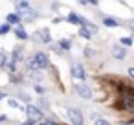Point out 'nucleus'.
Segmentation results:
<instances>
[{
	"mask_svg": "<svg viewBox=\"0 0 134 125\" xmlns=\"http://www.w3.org/2000/svg\"><path fill=\"white\" fill-rule=\"evenodd\" d=\"M119 107L125 108V110H132L134 112V90L129 88L127 85H121L119 86Z\"/></svg>",
	"mask_w": 134,
	"mask_h": 125,
	"instance_id": "nucleus-1",
	"label": "nucleus"
},
{
	"mask_svg": "<svg viewBox=\"0 0 134 125\" xmlns=\"http://www.w3.org/2000/svg\"><path fill=\"white\" fill-rule=\"evenodd\" d=\"M48 64H50V59H48V55L42 53V52L33 53L31 59L28 61V68H30V70H42V68H46Z\"/></svg>",
	"mask_w": 134,
	"mask_h": 125,
	"instance_id": "nucleus-2",
	"label": "nucleus"
},
{
	"mask_svg": "<svg viewBox=\"0 0 134 125\" xmlns=\"http://www.w3.org/2000/svg\"><path fill=\"white\" fill-rule=\"evenodd\" d=\"M26 114H28V119L30 121H39V119H42V112H41V108L39 107H35V105H28L26 107Z\"/></svg>",
	"mask_w": 134,
	"mask_h": 125,
	"instance_id": "nucleus-3",
	"label": "nucleus"
},
{
	"mask_svg": "<svg viewBox=\"0 0 134 125\" xmlns=\"http://www.w3.org/2000/svg\"><path fill=\"white\" fill-rule=\"evenodd\" d=\"M68 119L72 125H85L83 123V112L79 108H68Z\"/></svg>",
	"mask_w": 134,
	"mask_h": 125,
	"instance_id": "nucleus-4",
	"label": "nucleus"
},
{
	"mask_svg": "<svg viewBox=\"0 0 134 125\" xmlns=\"http://www.w3.org/2000/svg\"><path fill=\"white\" fill-rule=\"evenodd\" d=\"M33 39H35L37 42H42V44H50V42H52V35H50V31H48L46 28H41V30L33 35Z\"/></svg>",
	"mask_w": 134,
	"mask_h": 125,
	"instance_id": "nucleus-5",
	"label": "nucleus"
},
{
	"mask_svg": "<svg viewBox=\"0 0 134 125\" xmlns=\"http://www.w3.org/2000/svg\"><path fill=\"white\" fill-rule=\"evenodd\" d=\"M75 92H77L81 97H85V99H90V97L94 96L92 88H90L86 83H77V85H75Z\"/></svg>",
	"mask_w": 134,
	"mask_h": 125,
	"instance_id": "nucleus-6",
	"label": "nucleus"
},
{
	"mask_svg": "<svg viewBox=\"0 0 134 125\" xmlns=\"http://www.w3.org/2000/svg\"><path fill=\"white\" fill-rule=\"evenodd\" d=\"M72 75H74V79H86V72L79 63L72 64Z\"/></svg>",
	"mask_w": 134,
	"mask_h": 125,
	"instance_id": "nucleus-7",
	"label": "nucleus"
},
{
	"mask_svg": "<svg viewBox=\"0 0 134 125\" xmlns=\"http://www.w3.org/2000/svg\"><path fill=\"white\" fill-rule=\"evenodd\" d=\"M30 13H31V8H30L28 2H19L17 4V15L19 17H28Z\"/></svg>",
	"mask_w": 134,
	"mask_h": 125,
	"instance_id": "nucleus-8",
	"label": "nucleus"
},
{
	"mask_svg": "<svg viewBox=\"0 0 134 125\" xmlns=\"http://www.w3.org/2000/svg\"><path fill=\"white\" fill-rule=\"evenodd\" d=\"M112 55H114L116 59H125V57H127V50H125L123 46L116 44V46H112Z\"/></svg>",
	"mask_w": 134,
	"mask_h": 125,
	"instance_id": "nucleus-9",
	"label": "nucleus"
},
{
	"mask_svg": "<svg viewBox=\"0 0 134 125\" xmlns=\"http://www.w3.org/2000/svg\"><path fill=\"white\" fill-rule=\"evenodd\" d=\"M103 24H105V26H108V28H116V26H119V20L110 19V17H103Z\"/></svg>",
	"mask_w": 134,
	"mask_h": 125,
	"instance_id": "nucleus-10",
	"label": "nucleus"
},
{
	"mask_svg": "<svg viewBox=\"0 0 134 125\" xmlns=\"http://www.w3.org/2000/svg\"><path fill=\"white\" fill-rule=\"evenodd\" d=\"M15 35H17L20 41H26V39H28V33H26V30H24L22 26H17V28H15Z\"/></svg>",
	"mask_w": 134,
	"mask_h": 125,
	"instance_id": "nucleus-11",
	"label": "nucleus"
},
{
	"mask_svg": "<svg viewBox=\"0 0 134 125\" xmlns=\"http://www.w3.org/2000/svg\"><path fill=\"white\" fill-rule=\"evenodd\" d=\"M20 22V17L17 13H9L8 15V24H19Z\"/></svg>",
	"mask_w": 134,
	"mask_h": 125,
	"instance_id": "nucleus-12",
	"label": "nucleus"
},
{
	"mask_svg": "<svg viewBox=\"0 0 134 125\" xmlns=\"http://www.w3.org/2000/svg\"><path fill=\"white\" fill-rule=\"evenodd\" d=\"M81 19H83V17H79V15H75V13H70V15H68V20H70L72 24H79V26H81Z\"/></svg>",
	"mask_w": 134,
	"mask_h": 125,
	"instance_id": "nucleus-13",
	"label": "nucleus"
},
{
	"mask_svg": "<svg viewBox=\"0 0 134 125\" xmlns=\"http://www.w3.org/2000/svg\"><path fill=\"white\" fill-rule=\"evenodd\" d=\"M59 48H63V50H70V48H72V42H70L68 39H61V41H59Z\"/></svg>",
	"mask_w": 134,
	"mask_h": 125,
	"instance_id": "nucleus-14",
	"label": "nucleus"
},
{
	"mask_svg": "<svg viewBox=\"0 0 134 125\" xmlns=\"http://www.w3.org/2000/svg\"><path fill=\"white\" fill-rule=\"evenodd\" d=\"M119 42H121L123 46H132L134 39H132V37H121V39H119Z\"/></svg>",
	"mask_w": 134,
	"mask_h": 125,
	"instance_id": "nucleus-15",
	"label": "nucleus"
},
{
	"mask_svg": "<svg viewBox=\"0 0 134 125\" xmlns=\"http://www.w3.org/2000/svg\"><path fill=\"white\" fill-rule=\"evenodd\" d=\"M8 103H9V107H13V108H17V110H20V108H22V105H20L17 99H9Z\"/></svg>",
	"mask_w": 134,
	"mask_h": 125,
	"instance_id": "nucleus-16",
	"label": "nucleus"
},
{
	"mask_svg": "<svg viewBox=\"0 0 134 125\" xmlns=\"http://www.w3.org/2000/svg\"><path fill=\"white\" fill-rule=\"evenodd\" d=\"M9 30H11V26H9L8 22H6V24H2V26H0V35H6Z\"/></svg>",
	"mask_w": 134,
	"mask_h": 125,
	"instance_id": "nucleus-17",
	"label": "nucleus"
},
{
	"mask_svg": "<svg viewBox=\"0 0 134 125\" xmlns=\"http://www.w3.org/2000/svg\"><path fill=\"white\" fill-rule=\"evenodd\" d=\"M79 35H81V37H85V39H90V35H92V33H90L86 28H81V30H79Z\"/></svg>",
	"mask_w": 134,
	"mask_h": 125,
	"instance_id": "nucleus-18",
	"label": "nucleus"
},
{
	"mask_svg": "<svg viewBox=\"0 0 134 125\" xmlns=\"http://www.w3.org/2000/svg\"><path fill=\"white\" fill-rule=\"evenodd\" d=\"M6 61H8V55H6L4 52H0V68L6 64Z\"/></svg>",
	"mask_w": 134,
	"mask_h": 125,
	"instance_id": "nucleus-19",
	"label": "nucleus"
},
{
	"mask_svg": "<svg viewBox=\"0 0 134 125\" xmlns=\"http://www.w3.org/2000/svg\"><path fill=\"white\" fill-rule=\"evenodd\" d=\"M94 125H108V121H107L105 118H96V121H94Z\"/></svg>",
	"mask_w": 134,
	"mask_h": 125,
	"instance_id": "nucleus-20",
	"label": "nucleus"
},
{
	"mask_svg": "<svg viewBox=\"0 0 134 125\" xmlns=\"http://www.w3.org/2000/svg\"><path fill=\"white\" fill-rule=\"evenodd\" d=\"M85 55H86V57L90 59V57L94 55V50H90V48H85Z\"/></svg>",
	"mask_w": 134,
	"mask_h": 125,
	"instance_id": "nucleus-21",
	"label": "nucleus"
},
{
	"mask_svg": "<svg viewBox=\"0 0 134 125\" xmlns=\"http://www.w3.org/2000/svg\"><path fill=\"white\" fill-rule=\"evenodd\" d=\"M39 101H41V107H46V108H48V99L42 97V99H39Z\"/></svg>",
	"mask_w": 134,
	"mask_h": 125,
	"instance_id": "nucleus-22",
	"label": "nucleus"
},
{
	"mask_svg": "<svg viewBox=\"0 0 134 125\" xmlns=\"http://www.w3.org/2000/svg\"><path fill=\"white\" fill-rule=\"evenodd\" d=\"M127 26H129V30H130V31H134V20H129V22H127Z\"/></svg>",
	"mask_w": 134,
	"mask_h": 125,
	"instance_id": "nucleus-23",
	"label": "nucleus"
},
{
	"mask_svg": "<svg viewBox=\"0 0 134 125\" xmlns=\"http://www.w3.org/2000/svg\"><path fill=\"white\" fill-rule=\"evenodd\" d=\"M35 90H37V92H39V94H42V92H44V88H42V86H41V85H35Z\"/></svg>",
	"mask_w": 134,
	"mask_h": 125,
	"instance_id": "nucleus-24",
	"label": "nucleus"
},
{
	"mask_svg": "<svg viewBox=\"0 0 134 125\" xmlns=\"http://www.w3.org/2000/svg\"><path fill=\"white\" fill-rule=\"evenodd\" d=\"M41 125H55L52 119H46V121H41Z\"/></svg>",
	"mask_w": 134,
	"mask_h": 125,
	"instance_id": "nucleus-25",
	"label": "nucleus"
},
{
	"mask_svg": "<svg viewBox=\"0 0 134 125\" xmlns=\"http://www.w3.org/2000/svg\"><path fill=\"white\" fill-rule=\"evenodd\" d=\"M129 75L134 79V66H132V68H129Z\"/></svg>",
	"mask_w": 134,
	"mask_h": 125,
	"instance_id": "nucleus-26",
	"label": "nucleus"
},
{
	"mask_svg": "<svg viewBox=\"0 0 134 125\" xmlns=\"http://www.w3.org/2000/svg\"><path fill=\"white\" fill-rule=\"evenodd\" d=\"M20 125H33V121H30V119H28V121H24V123H20Z\"/></svg>",
	"mask_w": 134,
	"mask_h": 125,
	"instance_id": "nucleus-27",
	"label": "nucleus"
},
{
	"mask_svg": "<svg viewBox=\"0 0 134 125\" xmlns=\"http://www.w3.org/2000/svg\"><path fill=\"white\" fill-rule=\"evenodd\" d=\"M2 121H6V116H4V114H0V123H2Z\"/></svg>",
	"mask_w": 134,
	"mask_h": 125,
	"instance_id": "nucleus-28",
	"label": "nucleus"
},
{
	"mask_svg": "<svg viewBox=\"0 0 134 125\" xmlns=\"http://www.w3.org/2000/svg\"><path fill=\"white\" fill-rule=\"evenodd\" d=\"M2 97H6V94H4V92H0V99H2Z\"/></svg>",
	"mask_w": 134,
	"mask_h": 125,
	"instance_id": "nucleus-29",
	"label": "nucleus"
},
{
	"mask_svg": "<svg viewBox=\"0 0 134 125\" xmlns=\"http://www.w3.org/2000/svg\"><path fill=\"white\" fill-rule=\"evenodd\" d=\"M121 125H134V123H121Z\"/></svg>",
	"mask_w": 134,
	"mask_h": 125,
	"instance_id": "nucleus-30",
	"label": "nucleus"
}]
</instances>
